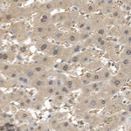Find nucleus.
Listing matches in <instances>:
<instances>
[{
    "label": "nucleus",
    "instance_id": "obj_1",
    "mask_svg": "<svg viewBox=\"0 0 131 131\" xmlns=\"http://www.w3.org/2000/svg\"><path fill=\"white\" fill-rule=\"evenodd\" d=\"M33 62H37L47 68H52L55 65V58L47 54H35L33 56Z\"/></svg>",
    "mask_w": 131,
    "mask_h": 131
},
{
    "label": "nucleus",
    "instance_id": "obj_2",
    "mask_svg": "<svg viewBox=\"0 0 131 131\" xmlns=\"http://www.w3.org/2000/svg\"><path fill=\"white\" fill-rule=\"evenodd\" d=\"M94 46L99 47L101 50L107 51L114 46V44L109 41L106 37H100L94 34Z\"/></svg>",
    "mask_w": 131,
    "mask_h": 131
},
{
    "label": "nucleus",
    "instance_id": "obj_3",
    "mask_svg": "<svg viewBox=\"0 0 131 131\" xmlns=\"http://www.w3.org/2000/svg\"><path fill=\"white\" fill-rule=\"evenodd\" d=\"M80 17V14L78 12H69V15L67 19L63 23V28L66 29V30H71L73 26L76 25V23H77V20Z\"/></svg>",
    "mask_w": 131,
    "mask_h": 131
},
{
    "label": "nucleus",
    "instance_id": "obj_4",
    "mask_svg": "<svg viewBox=\"0 0 131 131\" xmlns=\"http://www.w3.org/2000/svg\"><path fill=\"white\" fill-rule=\"evenodd\" d=\"M79 10H81L82 12L86 14H94L99 10V8L97 7L94 2H86V3H82L80 5H77Z\"/></svg>",
    "mask_w": 131,
    "mask_h": 131
},
{
    "label": "nucleus",
    "instance_id": "obj_5",
    "mask_svg": "<svg viewBox=\"0 0 131 131\" xmlns=\"http://www.w3.org/2000/svg\"><path fill=\"white\" fill-rule=\"evenodd\" d=\"M45 32H46V29H45V25L39 24L38 22H34L33 25V29H32V32H31V39H39L42 38H45Z\"/></svg>",
    "mask_w": 131,
    "mask_h": 131
},
{
    "label": "nucleus",
    "instance_id": "obj_6",
    "mask_svg": "<svg viewBox=\"0 0 131 131\" xmlns=\"http://www.w3.org/2000/svg\"><path fill=\"white\" fill-rule=\"evenodd\" d=\"M81 42L80 39V31H69L66 33V41L65 43H67L71 46L76 45V44Z\"/></svg>",
    "mask_w": 131,
    "mask_h": 131
},
{
    "label": "nucleus",
    "instance_id": "obj_7",
    "mask_svg": "<svg viewBox=\"0 0 131 131\" xmlns=\"http://www.w3.org/2000/svg\"><path fill=\"white\" fill-rule=\"evenodd\" d=\"M38 13H45V12H51L53 10H56L55 8V0H51V1H46V3L40 4L37 6Z\"/></svg>",
    "mask_w": 131,
    "mask_h": 131
},
{
    "label": "nucleus",
    "instance_id": "obj_8",
    "mask_svg": "<svg viewBox=\"0 0 131 131\" xmlns=\"http://www.w3.org/2000/svg\"><path fill=\"white\" fill-rule=\"evenodd\" d=\"M52 45V43H51L50 41H48L47 39H45V38H42V39H38L35 43L36 49L39 51V52H41L46 54L47 53V52L49 51Z\"/></svg>",
    "mask_w": 131,
    "mask_h": 131
},
{
    "label": "nucleus",
    "instance_id": "obj_9",
    "mask_svg": "<svg viewBox=\"0 0 131 131\" xmlns=\"http://www.w3.org/2000/svg\"><path fill=\"white\" fill-rule=\"evenodd\" d=\"M12 31L16 36L17 39H25V25L24 23H16L12 25Z\"/></svg>",
    "mask_w": 131,
    "mask_h": 131
},
{
    "label": "nucleus",
    "instance_id": "obj_10",
    "mask_svg": "<svg viewBox=\"0 0 131 131\" xmlns=\"http://www.w3.org/2000/svg\"><path fill=\"white\" fill-rule=\"evenodd\" d=\"M64 50H65V48L63 47L62 46L58 45V44H52L46 54L53 57V58H55V59L56 58H61Z\"/></svg>",
    "mask_w": 131,
    "mask_h": 131
},
{
    "label": "nucleus",
    "instance_id": "obj_11",
    "mask_svg": "<svg viewBox=\"0 0 131 131\" xmlns=\"http://www.w3.org/2000/svg\"><path fill=\"white\" fill-rule=\"evenodd\" d=\"M89 20L93 24V25H94L95 30L98 29L99 27L105 25H104V18H103V16L101 15V14H96V13L92 14L89 18Z\"/></svg>",
    "mask_w": 131,
    "mask_h": 131
},
{
    "label": "nucleus",
    "instance_id": "obj_12",
    "mask_svg": "<svg viewBox=\"0 0 131 131\" xmlns=\"http://www.w3.org/2000/svg\"><path fill=\"white\" fill-rule=\"evenodd\" d=\"M52 14L51 12H45V13H39L38 16H36L34 22H38L39 24L44 25L52 23Z\"/></svg>",
    "mask_w": 131,
    "mask_h": 131
},
{
    "label": "nucleus",
    "instance_id": "obj_13",
    "mask_svg": "<svg viewBox=\"0 0 131 131\" xmlns=\"http://www.w3.org/2000/svg\"><path fill=\"white\" fill-rule=\"evenodd\" d=\"M69 15V12H61L55 13L52 16V24H59V23H63L67 19Z\"/></svg>",
    "mask_w": 131,
    "mask_h": 131
},
{
    "label": "nucleus",
    "instance_id": "obj_14",
    "mask_svg": "<svg viewBox=\"0 0 131 131\" xmlns=\"http://www.w3.org/2000/svg\"><path fill=\"white\" fill-rule=\"evenodd\" d=\"M80 56H81V60H80V63L81 64H86L93 56V52L91 49H85L82 52H80Z\"/></svg>",
    "mask_w": 131,
    "mask_h": 131
},
{
    "label": "nucleus",
    "instance_id": "obj_15",
    "mask_svg": "<svg viewBox=\"0 0 131 131\" xmlns=\"http://www.w3.org/2000/svg\"><path fill=\"white\" fill-rule=\"evenodd\" d=\"M24 74L26 76V77H28L29 79L31 80V81H34L38 78V74L36 72L33 70V68L31 67V65H28V66H25L24 67Z\"/></svg>",
    "mask_w": 131,
    "mask_h": 131
},
{
    "label": "nucleus",
    "instance_id": "obj_16",
    "mask_svg": "<svg viewBox=\"0 0 131 131\" xmlns=\"http://www.w3.org/2000/svg\"><path fill=\"white\" fill-rule=\"evenodd\" d=\"M16 54L12 51H5L1 52V60L2 62H12L15 60Z\"/></svg>",
    "mask_w": 131,
    "mask_h": 131
},
{
    "label": "nucleus",
    "instance_id": "obj_17",
    "mask_svg": "<svg viewBox=\"0 0 131 131\" xmlns=\"http://www.w3.org/2000/svg\"><path fill=\"white\" fill-rule=\"evenodd\" d=\"M45 29H46V32H45V37H52L57 31L59 30L58 26L55 24H47L45 25Z\"/></svg>",
    "mask_w": 131,
    "mask_h": 131
},
{
    "label": "nucleus",
    "instance_id": "obj_18",
    "mask_svg": "<svg viewBox=\"0 0 131 131\" xmlns=\"http://www.w3.org/2000/svg\"><path fill=\"white\" fill-rule=\"evenodd\" d=\"M88 22V18H86V17L83 15H80L79 18H78V20H77V23H76V25H75L76 28L79 30V31H82L85 29Z\"/></svg>",
    "mask_w": 131,
    "mask_h": 131
},
{
    "label": "nucleus",
    "instance_id": "obj_19",
    "mask_svg": "<svg viewBox=\"0 0 131 131\" xmlns=\"http://www.w3.org/2000/svg\"><path fill=\"white\" fill-rule=\"evenodd\" d=\"M66 33H67V31L58 30L52 36V39H53V40H55L56 42H59V43H65Z\"/></svg>",
    "mask_w": 131,
    "mask_h": 131
},
{
    "label": "nucleus",
    "instance_id": "obj_20",
    "mask_svg": "<svg viewBox=\"0 0 131 131\" xmlns=\"http://www.w3.org/2000/svg\"><path fill=\"white\" fill-rule=\"evenodd\" d=\"M17 83L20 84V85H23L25 86H31V81L29 79L28 77H26L24 73L18 76V78L15 80Z\"/></svg>",
    "mask_w": 131,
    "mask_h": 131
},
{
    "label": "nucleus",
    "instance_id": "obj_21",
    "mask_svg": "<svg viewBox=\"0 0 131 131\" xmlns=\"http://www.w3.org/2000/svg\"><path fill=\"white\" fill-rule=\"evenodd\" d=\"M126 82L125 80L122 79L121 77L119 76H116V77H113L111 78L110 80V85L112 86H115V88H120L121 86H122L124 85V83Z\"/></svg>",
    "mask_w": 131,
    "mask_h": 131
},
{
    "label": "nucleus",
    "instance_id": "obj_22",
    "mask_svg": "<svg viewBox=\"0 0 131 131\" xmlns=\"http://www.w3.org/2000/svg\"><path fill=\"white\" fill-rule=\"evenodd\" d=\"M31 86H32L33 88H37V89H39V91H40L46 86V81L37 78L36 80L31 81Z\"/></svg>",
    "mask_w": 131,
    "mask_h": 131
},
{
    "label": "nucleus",
    "instance_id": "obj_23",
    "mask_svg": "<svg viewBox=\"0 0 131 131\" xmlns=\"http://www.w3.org/2000/svg\"><path fill=\"white\" fill-rule=\"evenodd\" d=\"M120 35H121V37H126V36L131 35V25H122L120 27Z\"/></svg>",
    "mask_w": 131,
    "mask_h": 131
},
{
    "label": "nucleus",
    "instance_id": "obj_24",
    "mask_svg": "<svg viewBox=\"0 0 131 131\" xmlns=\"http://www.w3.org/2000/svg\"><path fill=\"white\" fill-rule=\"evenodd\" d=\"M108 31L109 30L107 29V26L103 25V26H101L98 29H96L95 31H94V34L100 36V37H107L108 35Z\"/></svg>",
    "mask_w": 131,
    "mask_h": 131
},
{
    "label": "nucleus",
    "instance_id": "obj_25",
    "mask_svg": "<svg viewBox=\"0 0 131 131\" xmlns=\"http://www.w3.org/2000/svg\"><path fill=\"white\" fill-rule=\"evenodd\" d=\"M131 56V46H124L121 53L119 55L120 58H129Z\"/></svg>",
    "mask_w": 131,
    "mask_h": 131
},
{
    "label": "nucleus",
    "instance_id": "obj_26",
    "mask_svg": "<svg viewBox=\"0 0 131 131\" xmlns=\"http://www.w3.org/2000/svg\"><path fill=\"white\" fill-rule=\"evenodd\" d=\"M31 67L33 68V70H34L36 73H38V74H39V73H43V72L46 71V68L44 66H42L41 64H39V63H37V62H33L32 64H31Z\"/></svg>",
    "mask_w": 131,
    "mask_h": 131
},
{
    "label": "nucleus",
    "instance_id": "obj_27",
    "mask_svg": "<svg viewBox=\"0 0 131 131\" xmlns=\"http://www.w3.org/2000/svg\"><path fill=\"white\" fill-rule=\"evenodd\" d=\"M100 72H101V77H102V81H108V80H111L112 73H111V71L109 70L108 68H103L102 70Z\"/></svg>",
    "mask_w": 131,
    "mask_h": 131
},
{
    "label": "nucleus",
    "instance_id": "obj_28",
    "mask_svg": "<svg viewBox=\"0 0 131 131\" xmlns=\"http://www.w3.org/2000/svg\"><path fill=\"white\" fill-rule=\"evenodd\" d=\"M57 68L62 72H68L72 69V65L69 64L68 62H65L64 61V62L59 64L58 67H57Z\"/></svg>",
    "mask_w": 131,
    "mask_h": 131
},
{
    "label": "nucleus",
    "instance_id": "obj_29",
    "mask_svg": "<svg viewBox=\"0 0 131 131\" xmlns=\"http://www.w3.org/2000/svg\"><path fill=\"white\" fill-rule=\"evenodd\" d=\"M12 19H14V18L12 17V15L8 12V10L1 15V22L2 23H10Z\"/></svg>",
    "mask_w": 131,
    "mask_h": 131
},
{
    "label": "nucleus",
    "instance_id": "obj_30",
    "mask_svg": "<svg viewBox=\"0 0 131 131\" xmlns=\"http://www.w3.org/2000/svg\"><path fill=\"white\" fill-rule=\"evenodd\" d=\"M101 65L102 64H101V62H100V61H94V62H91L88 65H86V67L91 71H95L97 69L100 68Z\"/></svg>",
    "mask_w": 131,
    "mask_h": 131
},
{
    "label": "nucleus",
    "instance_id": "obj_31",
    "mask_svg": "<svg viewBox=\"0 0 131 131\" xmlns=\"http://www.w3.org/2000/svg\"><path fill=\"white\" fill-rule=\"evenodd\" d=\"M109 99L107 96H101L100 98H98V107L101 108V107L107 106V104L108 103Z\"/></svg>",
    "mask_w": 131,
    "mask_h": 131
},
{
    "label": "nucleus",
    "instance_id": "obj_32",
    "mask_svg": "<svg viewBox=\"0 0 131 131\" xmlns=\"http://www.w3.org/2000/svg\"><path fill=\"white\" fill-rule=\"evenodd\" d=\"M119 42L120 44L123 46H131V35L126 36V37H121L119 38Z\"/></svg>",
    "mask_w": 131,
    "mask_h": 131
},
{
    "label": "nucleus",
    "instance_id": "obj_33",
    "mask_svg": "<svg viewBox=\"0 0 131 131\" xmlns=\"http://www.w3.org/2000/svg\"><path fill=\"white\" fill-rule=\"evenodd\" d=\"M129 63H130V60L128 58H120V61H119L120 69H124V68H126V67H128Z\"/></svg>",
    "mask_w": 131,
    "mask_h": 131
},
{
    "label": "nucleus",
    "instance_id": "obj_34",
    "mask_svg": "<svg viewBox=\"0 0 131 131\" xmlns=\"http://www.w3.org/2000/svg\"><path fill=\"white\" fill-rule=\"evenodd\" d=\"M102 81V77H101V72H94L91 78V82H101Z\"/></svg>",
    "mask_w": 131,
    "mask_h": 131
},
{
    "label": "nucleus",
    "instance_id": "obj_35",
    "mask_svg": "<svg viewBox=\"0 0 131 131\" xmlns=\"http://www.w3.org/2000/svg\"><path fill=\"white\" fill-rule=\"evenodd\" d=\"M65 85L67 86L71 91H73V89H76L75 88V84H74V80H72V79H66L65 81Z\"/></svg>",
    "mask_w": 131,
    "mask_h": 131
},
{
    "label": "nucleus",
    "instance_id": "obj_36",
    "mask_svg": "<svg viewBox=\"0 0 131 131\" xmlns=\"http://www.w3.org/2000/svg\"><path fill=\"white\" fill-rule=\"evenodd\" d=\"M91 36H92V33H89V32H88V31H80V39H81V42H84L88 39H89Z\"/></svg>",
    "mask_w": 131,
    "mask_h": 131
},
{
    "label": "nucleus",
    "instance_id": "obj_37",
    "mask_svg": "<svg viewBox=\"0 0 131 131\" xmlns=\"http://www.w3.org/2000/svg\"><path fill=\"white\" fill-rule=\"evenodd\" d=\"M12 65H10L7 62H1V72L5 74V73L12 68Z\"/></svg>",
    "mask_w": 131,
    "mask_h": 131
},
{
    "label": "nucleus",
    "instance_id": "obj_38",
    "mask_svg": "<svg viewBox=\"0 0 131 131\" xmlns=\"http://www.w3.org/2000/svg\"><path fill=\"white\" fill-rule=\"evenodd\" d=\"M88 107L89 108H96V107H98V98H96V97L91 98L89 104H88Z\"/></svg>",
    "mask_w": 131,
    "mask_h": 131
},
{
    "label": "nucleus",
    "instance_id": "obj_39",
    "mask_svg": "<svg viewBox=\"0 0 131 131\" xmlns=\"http://www.w3.org/2000/svg\"><path fill=\"white\" fill-rule=\"evenodd\" d=\"M83 31H88V32H89V33H93V32L95 31V29H94V25H93L92 23L90 22L89 18H88V24H86L85 29H84Z\"/></svg>",
    "mask_w": 131,
    "mask_h": 131
},
{
    "label": "nucleus",
    "instance_id": "obj_40",
    "mask_svg": "<svg viewBox=\"0 0 131 131\" xmlns=\"http://www.w3.org/2000/svg\"><path fill=\"white\" fill-rule=\"evenodd\" d=\"M64 101H65V94H60L59 95L54 96V103H55V104H60V103L63 102Z\"/></svg>",
    "mask_w": 131,
    "mask_h": 131
},
{
    "label": "nucleus",
    "instance_id": "obj_41",
    "mask_svg": "<svg viewBox=\"0 0 131 131\" xmlns=\"http://www.w3.org/2000/svg\"><path fill=\"white\" fill-rule=\"evenodd\" d=\"M49 77H50V73L48 71L43 72V73H39V76H38V78H39V79L43 80V81H46L49 79Z\"/></svg>",
    "mask_w": 131,
    "mask_h": 131
},
{
    "label": "nucleus",
    "instance_id": "obj_42",
    "mask_svg": "<svg viewBox=\"0 0 131 131\" xmlns=\"http://www.w3.org/2000/svg\"><path fill=\"white\" fill-rule=\"evenodd\" d=\"M59 89L60 90V92H61V94H65V95H67V94H69L70 93L72 92V91L69 89L68 88H67L66 85H63L61 88H60Z\"/></svg>",
    "mask_w": 131,
    "mask_h": 131
},
{
    "label": "nucleus",
    "instance_id": "obj_43",
    "mask_svg": "<svg viewBox=\"0 0 131 131\" xmlns=\"http://www.w3.org/2000/svg\"><path fill=\"white\" fill-rule=\"evenodd\" d=\"M3 1V0H2ZM5 2H7V3L12 4V5H19V4L22 3H25L27 2L28 0H4Z\"/></svg>",
    "mask_w": 131,
    "mask_h": 131
},
{
    "label": "nucleus",
    "instance_id": "obj_44",
    "mask_svg": "<svg viewBox=\"0 0 131 131\" xmlns=\"http://www.w3.org/2000/svg\"><path fill=\"white\" fill-rule=\"evenodd\" d=\"M45 128H45V125H44V124H39V125L35 128V131H44Z\"/></svg>",
    "mask_w": 131,
    "mask_h": 131
},
{
    "label": "nucleus",
    "instance_id": "obj_45",
    "mask_svg": "<svg viewBox=\"0 0 131 131\" xmlns=\"http://www.w3.org/2000/svg\"><path fill=\"white\" fill-rule=\"evenodd\" d=\"M19 52H21L22 53H24V52H27V46H22L20 47V49H19Z\"/></svg>",
    "mask_w": 131,
    "mask_h": 131
},
{
    "label": "nucleus",
    "instance_id": "obj_46",
    "mask_svg": "<svg viewBox=\"0 0 131 131\" xmlns=\"http://www.w3.org/2000/svg\"><path fill=\"white\" fill-rule=\"evenodd\" d=\"M127 113H128V114H131V104L128 105V107H127Z\"/></svg>",
    "mask_w": 131,
    "mask_h": 131
},
{
    "label": "nucleus",
    "instance_id": "obj_47",
    "mask_svg": "<svg viewBox=\"0 0 131 131\" xmlns=\"http://www.w3.org/2000/svg\"><path fill=\"white\" fill-rule=\"evenodd\" d=\"M128 59H129V60H130V62H131V56L129 57V58H128Z\"/></svg>",
    "mask_w": 131,
    "mask_h": 131
},
{
    "label": "nucleus",
    "instance_id": "obj_48",
    "mask_svg": "<svg viewBox=\"0 0 131 131\" xmlns=\"http://www.w3.org/2000/svg\"><path fill=\"white\" fill-rule=\"evenodd\" d=\"M130 24H131V15H130Z\"/></svg>",
    "mask_w": 131,
    "mask_h": 131
},
{
    "label": "nucleus",
    "instance_id": "obj_49",
    "mask_svg": "<svg viewBox=\"0 0 131 131\" xmlns=\"http://www.w3.org/2000/svg\"><path fill=\"white\" fill-rule=\"evenodd\" d=\"M94 1H96V0H94Z\"/></svg>",
    "mask_w": 131,
    "mask_h": 131
},
{
    "label": "nucleus",
    "instance_id": "obj_50",
    "mask_svg": "<svg viewBox=\"0 0 131 131\" xmlns=\"http://www.w3.org/2000/svg\"><path fill=\"white\" fill-rule=\"evenodd\" d=\"M44 131H46V129H45V130H44Z\"/></svg>",
    "mask_w": 131,
    "mask_h": 131
}]
</instances>
